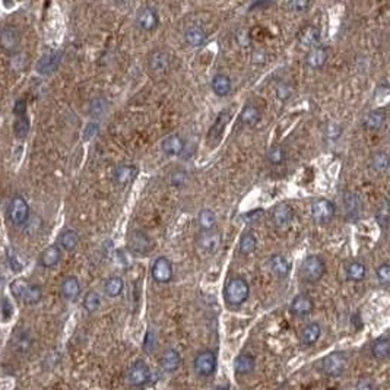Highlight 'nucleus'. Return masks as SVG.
Returning <instances> with one entry per match:
<instances>
[{"label":"nucleus","mask_w":390,"mask_h":390,"mask_svg":"<svg viewBox=\"0 0 390 390\" xmlns=\"http://www.w3.org/2000/svg\"><path fill=\"white\" fill-rule=\"evenodd\" d=\"M10 291L19 301L25 304H37L43 297V291L38 285L28 283L24 279H16L10 283Z\"/></svg>","instance_id":"1"},{"label":"nucleus","mask_w":390,"mask_h":390,"mask_svg":"<svg viewBox=\"0 0 390 390\" xmlns=\"http://www.w3.org/2000/svg\"><path fill=\"white\" fill-rule=\"evenodd\" d=\"M301 278L305 282L314 283L320 281L326 272V264L320 256H307L301 263Z\"/></svg>","instance_id":"2"},{"label":"nucleus","mask_w":390,"mask_h":390,"mask_svg":"<svg viewBox=\"0 0 390 390\" xmlns=\"http://www.w3.org/2000/svg\"><path fill=\"white\" fill-rule=\"evenodd\" d=\"M249 283L243 278H233L225 286V300L231 305H241L249 298Z\"/></svg>","instance_id":"3"},{"label":"nucleus","mask_w":390,"mask_h":390,"mask_svg":"<svg viewBox=\"0 0 390 390\" xmlns=\"http://www.w3.org/2000/svg\"><path fill=\"white\" fill-rule=\"evenodd\" d=\"M8 218L13 225L24 227L30 219V206L22 196H13L8 208Z\"/></svg>","instance_id":"4"},{"label":"nucleus","mask_w":390,"mask_h":390,"mask_svg":"<svg viewBox=\"0 0 390 390\" xmlns=\"http://www.w3.org/2000/svg\"><path fill=\"white\" fill-rule=\"evenodd\" d=\"M310 211H312L313 219L317 224H326L335 216L336 208L333 205V202L327 200V199H316L312 203Z\"/></svg>","instance_id":"5"},{"label":"nucleus","mask_w":390,"mask_h":390,"mask_svg":"<svg viewBox=\"0 0 390 390\" xmlns=\"http://www.w3.org/2000/svg\"><path fill=\"white\" fill-rule=\"evenodd\" d=\"M348 367V357L342 352H333L322 362V370L327 376H339Z\"/></svg>","instance_id":"6"},{"label":"nucleus","mask_w":390,"mask_h":390,"mask_svg":"<svg viewBox=\"0 0 390 390\" xmlns=\"http://www.w3.org/2000/svg\"><path fill=\"white\" fill-rule=\"evenodd\" d=\"M222 243V237L218 231H203L197 238V245L203 254H214L219 250Z\"/></svg>","instance_id":"7"},{"label":"nucleus","mask_w":390,"mask_h":390,"mask_svg":"<svg viewBox=\"0 0 390 390\" xmlns=\"http://www.w3.org/2000/svg\"><path fill=\"white\" fill-rule=\"evenodd\" d=\"M230 118H231V111H230V110H224V111L218 116V118L215 120L214 126L211 127V132H209V135H208V143H209V147L215 148L221 142V139L224 136L225 126L228 125Z\"/></svg>","instance_id":"8"},{"label":"nucleus","mask_w":390,"mask_h":390,"mask_svg":"<svg viewBox=\"0 0 390 390\" xmlns=\"http://www.w3.org/2000/svg\"><path fill=\"white\" fill-rule=\"evenodd\" d=\"M129 247L133 253L136 254H148L152 247H154V243L152 240L148 237V234H145L143 231H133L132 234L129 235Z\"/></svg>","instance_id":"9"},{"label":"nucleus","mask_w":390,"mask_h":390,"mask_svg":"<svg viewBox=\"0 0 390 390\" xmlns=\"http://www.w3.org/2000/svg\"><path fill=\"white\" fill-rule=\"evenodd\" d=\"M216 368V355L212 351H203L195 358V370L200 376H211Z\"/></svg>","instance_id":"10"},{"label":"nucleus","mask_w":390,"mask_h":390,"mask_svg":"<svg viewBox=\"0 0 390 390\" xmlns=\"http://www.w3.org/2000/svg\"><path fill=\"white\" fill-rule=\"evenodd\" d=\"M152 276H154V279H155L156 282H170L173 279V266H171V262L167 257H164V256L158 257L155 262H154V266H152Z\"/></svg>","instance_id":"11"},{"label":"nucleus","mask_w":390,"mask_h":390,"mask_svg":"<svg viewBox=\"0 0 390 390\" xmlns=\"http://www.w3.org/2000/svg\"><path fill=\"white\" fill-rule=\"evenodd\" d=\"M170 69V57L166 51L156 50L149 57V70L154 76H162Z\"/></svg>","instance_id":"12"},{"label":"nucleus","mask_w":390,"mask_h":390,"mask_svg":"<svg viewBox=\"0 0 390 390\" xmlns=\"http://www.w3.org/2000/svg\"><path fill=\"white\" fill-rule=\"evenodd\" d=\"M149 368H148V365L143 362V361H136L132 367H130V370H129V374H127V380L129 383L132 384V386H143V384H147L148 380H149Z\"/></svg>","instance_id":"13"},{"label":"nucleus","mask_w":390,"mask_h":390,"mask_svg":"<svg viewBox=\"0 0 390 390\" xmlns=\"http://www.w3.org/2000/svg\"><path fill=\"white\" fill-rule=\"evenodd\" d=\"M342 203H343V211H345V216L350 221H357L361 215V200L358 195L352 193V192H346L342 196Z\"/></svg>","instance_id":"14"},{"label":"nucleus","mask_w":390,"mask_h":390,"mask_svg":"<svg viewBox=\"0 0 390 390\" xmlns=\"http://www.w3.org/2000/svg\"><path fill=\"white\" fill-rule=\"evenodd\" d=\"M294 219V209L288 203H279L273 208L272 221L278 228H285Z\"/></svg>","instance_id":"15"},{"label":"nucleus","mask_w":390,"mask_h":390,"mask_svg":"<svg viewBox=\"0 0 390 390\" xmlns=\"http://www.w3.org/2000/svg\"><path fill=\"white\" fill-rule=\"evenodd\" d=\"M159 24V18L155 9L152 8H142L137 12V25L143 31H154Z\"/></svg>","instance_id":"16"},{"label":"nucleus","mask_w":390,"mask_h":390,"mask_svg":"<svg viewBox=\"0 0 390 390\" xmlns=\"http://www.w3.org/2000/svg\"><path fill=\"white\" fill-rule=\"evenodd\" d=\"M60 59H61V53L60 51H50L47 54H44L37 63V70L41 75H50L53 73L57 66L60 65Z\"/></svg>","instance_id":"17"},{"label":"nucleus","mask_w":390,"mask_h":390,"mask_svg":"<svg viewBox=\"0 0 390 390\" xmlns=\"http://www.w3.org/2000/svg\"><path fill=\"white\" fill-rule=\"evenodd\" d=\"M0 39H2V47L6 50V51H15V50L19 47L20 35L15 27H9V25L3 27Z\"/></svg>","instance_id":"18"},{"label":"nucleus","mask_w":390,"mask_h":390,"mask_svg":"<svg viewBox=\"0 0 390 390\" xmlns=\"http://www.w3.org/2000/svg\"><path fill=\"white\" fill-rule=\"evenodd\" d=\"M386 121V111L383 108H377V110H371L370 113L365 114V117L362 120V127L365 130H379Z\"/></svg>","instance_id":"19"},{"label":"nucleus","mask_w":390,"mask_h":390,"mask_svg":"<svg viewBox=\"0 0 390 390\" xmlns=\"http://www.w3.org/2000/svg\"><path fill=\"white\" fill-rule=\"evenodd\" d=\"M313 307H314V304H313L312 298L305 294H300L291 302V313L298 317H304L313 312Z\"/></svg>","instance_id":"20"},{"label":"nucleus","mask_w":390,"mask_h":390,"mask_svg":"<svg viewBox=\"0 0 390 390\" xmlns=\"http://www.w3.org/2000/svg\"><path fill=\"white\" fill-rule=\"evenodd\" d=\"M183 149H184V140L181 139L180 135H170L162 142V151L167 155H180L183 152Z\"/></svg>","instance_id":"21"},{"label":"nucleus","mask_w":390,"mask_h":390,"mask_svg":"<svg viewBox=\"0 0 390 390\" xmlns=\"http://www.w3.org/2000/svg\"><path fill=\"white\" fill-rule=\"evenodd\" d=\"M137 174V170L135 166H118L114 171V181L120 186H126L127 183H132Z\"/></svg>","instance_id":"22"},{"label":"nucleus","mask_w":390,"mask_h":390,"mask_svg":"<svg viewBox=\"0 0 390 390\" xmlns=\"http://www.w3.org/2000/svg\"><path fill=\"white\" fill-rule=\"evenodd\" d=\"M345 273H346V278L352 281V282H361L365 275H367V268L362 262H358V260H352L350 263L346 264L345 268Z\"/></svg>","instance_id":"23"},{"label":"nucleus","mask_w":390,"mask_h":390,"mask_svg":"<svg viewBox=\"0 0 390 390\" xmlns=\"http://www.w3.org/2000/svg\"><path fill=\"white\" fill-rule=\"evenodd\" d=\"M60 291H61V295H63L66 300H76L79 293H80L79 281L75 276H68V278L61 282Z\"/></svg>","instance_id":"24"},{"label":"nucleus","mask_w":390,"mask_h":390,"mask_svg":"<svg viewBox=\"0 0 390 390\" xmlns=\"http://www.w3.org/2000/svg\"><path fill=\"white\" fill-rule=\"evenodd\" d=\"M320 39V31L317 30L316 27H305L304 30L298 34V41L300 44L304 46V47H316L317 43Z\"/></svg>","instance_id":"25"},{"label":"nucleus","mask_w":390,"mask_h":390,"mask_svg":"<svg viewBox=\"0 0 390 390\" xmlns=\"http://www.w3.org/2000/svg\"><path fill=\"white\" fill-rule=\"evenodd\" d=\"M271 269L278 278H286L291 271V264L283 257L282 254H275L271 257Z\"/></svg>","instance_id":"26"},{"label":"nucleus","mask_w":390,"mask_h":390,"mask_svg":"<svg viewBox=\"0 0 390 390\" xmlns=\"http://www.w3.org/2000/svg\"><path fill=\"white\" fill-rule=\"evenodd\" d=\"M371 170L377 174H381V173H386L389 170L390 167V155L384 151H379L376 152L374 155L371 156Z\"/></svg>","instance_id":"27"},{"label":"nucleus","mask_w":390,"mask_h":390,"mask_svg":"<svg viewBox=\"0 0 390 390\" xmlns=\"http://www.w3.org/2000/svg\"><path fill=\"white\" fill-rule=\"evenodd\" d=\"M326 60H327V50L324 49V47H314L312 49V51L307 54V65L313 69H320L324 66V63H326Z\"/></svg>","instance_id":"28"},{"label":"nucleus","mask_w":390,"mask_h":390,"mask_svg":"<svg viewBox=\"0 0 390 390\" xmlns=\"http://www.w3.org/2000/svg\"><path fill=\"white\" fill-rule=\"evenodd\" d=\"M60 256H61V253H60L59 247L57 245H50L39 256V263L44 268H53L60 262Z\"/></svg>","instance_id":"29"},{"label":"nucleus","mask_w":390,"mask_h":390,"mask_svg":"<svg viewBox=\"0 0 390 390\" xmlns=\"http://www.w3.org/2000/svg\"><path fill=\"white\" fill-rule=\"evenodd\" d=\"M212 89L216 95L219 97H225L230 94L231 91V79L228 78L224 73H218L215 75L214 79H212Z\"/></svg>","instance_id":"30"},{"label":"nucleus","mask_w":390,"mask_h":390,"mask_svg":"<svg viewBox=\"0 0 390 390\" xmlns=\"http://www.w3.org/2000/svg\"><path fill=\"white\" fill-rule=\"evenodd\" d=\"M320 335H322V327H320V324H319V323H310V324H307L301 332L302 343H305V345H313V343H316V342L319 341Z\"/></svg>","instance_id":"31"},{"label":"nucleus","mask_w":390,"mask_h":390,"mask_svg":"<svg viewBox=\"0 0 390 390\" xmlns=\"http://www.w3.org/2000/svg\"><path fill=\"white\" fill-rule=\"evenodd\" d=\"M184 38L192 47H200L206 41V32L200 27H190L186 31Z\"/></svg>","instance_id":"32"},{"label":"nucleus","mask_w":390,"mask_h":390,"mask_svg":"<svg viewBox=\"0 0 390 390\" xmlns=\"http://www.w3.org/2000/svg\"><path fill=\"white\" fill-rule=\"evenodd\" d=\"M260 120V110L253 104H249L243 108L241 114H240V121L245 126H254L257 121Z\"/></svg>","instance_id":"33"},{"label":"nucleus","mask_w":390,"mask_h":390,"mask_svg":"<svg viewBox=\"0 0 390 390\" xmlns=\"http://www.w3.org/2000/svg\"><path fill=\"white\" fill-rule=\"evenodd\" d=\"M59 243L61 245V249H65L66 252H73L78 247L79 235L72 230H66L60 234Z\"/></svg>","instance_id":"34"},{"label":"nucleus","mask_w":390,"mask_h":390,"mask_svg":"<svg viewBox=\"0 0 390 390\" xmlns=\"http://www.w3.org/2000/svg\"><path fill=\"white\" fill-rule=\"evenodd\" d=\"M266 158L271 166H282L286 159V151L282 145H272L268 151Z\"/></svg>","instance_id":"35"},{"label":"nucleus","mask_w":390,"mask_h":390,"mask_svg":"<svg viewBox=\"0 0 390 390\" xmlns=\"http://www.w3.org/2000/svg\"><path fill=\"white\" fill-rule=\"evenodd\" d=\"M181 362V358H180V354L176 351V350H168L164 354L162 360H161V365L166 371H174L178 368Z\"/></svg>","instance_id":"36"},{"label":"nucleus","mask_w":390,"mask_h":390,"mask_svg":"<svg viewBox=\"0 0 390 390\" xmlns=\"http://www.w3.org/2000/svg\"><path fill=\"white\" fill-rule=\"evenodd\" d=\"M256 361L252 355H240L237 357V360L234 362L235 371L238 374H250L254 370Z\"/></svg>","instance_id":"37"},{"label":"nucleus","mask_w":390,"mask_h":390,"mask_svg":"<svg viewBox=\"0 0 390 390\" xmlns=\"http://www.w3.org/2000/svg\"><path fill=\"white\" fill-rule=\"evenodd\" d=\"M371 354L377 360L387 358L390 355V342L387 339H377L371 345Z\"/></svg>","instance_id":"38"},{"label":"nucleus","mask_w":390,"mask_h":390,"mask_svg":"<svg viewBox=\"0 0 390 390\" xmlns=\"http://www.w3.org/2000/svg\"><path fill=\"white\" fill-rule=\"evenodd\" d=\"M257 247V240L252 233H244L241 235V240H240V253L244 254V256H249L252 254L256 250Z\"/></svg>","instance_id":"39"},{"label":"nucleus","mask_w":390,"mask_h":390,"mask_svg":"<svg viewBox=\"0 0 390 390\" xmlns=\"http://www.w3.org/2000/svg\"><path fill=\"white\" fill-rule=\"evenodd\" d=\"M197 219H199V225H200V228L203 231H211V230H214V227L216 225V215L211 209L200 211Z\"/></svg>","instance_id":"40"},{"label":"nucleus","mask_w":390,"mask_h":390,"mask_svg":"<svg viewBox=\"0 0 390 390\" xmlns=\"http://www.w3.org/2000/svg\"><path fill=\"white\" fill-rule=\"evenodd\" d=\"M123 288H125V282H123V279L118 278V276H111L110 279H107L106 286H104L106 294H107L108 297H117V295L121 294Z\"/></svg>","instance_id":"41"},{"label":"nucleus","mask_w":390,"mask_h":390,"mask_svg":"<svg viewBox=\"0 0 390 390\" xmlns=\"http://www.w3.org/2000/svg\"><path fill=\"white\" fill-rule=\"evenodd\" d=\"M107 111V101L104 98H95L89 106V114L92 117H101Z\"/></svg>","instance_id":"42"},{"label":"nucleus","mask_w":390,"mask_h":390,"mask_svg":"<svg viewBox=\"0 0 390 390\" xmlns=\"http://www.w3.org/2000/svg\"><path fill=\"white\" fill-rule=\"evenodd\" d=\"M99 305H101V297L98 295L97 293H88L85 295V300H84V307H85V310L89 313H94L97 312L98 309H99Z\"/></svg>","instance_id":"43"},{"label":"nucleus","mask_w":390,"mask_h":390,"mask_svg":"<svg viewBox=\"0 0 390 390\" xmlns=\"http://www.w3.org/2000/svg\"><path fill=\"white\" fill-rule=\"evenodd\" d=\"M28 132H30V121H28V118L25 117V116L16 118V121H15V135L20 137V139H24V137H27Z\"/></svg>","instance_id":"44"},{"label":"nucleus","mask_w":390,"mask_h":390,"mask_svg":"<svg viewBox=\"0 0 390 390\" xmlns=\"http://www.w3.org/2000/svg\"><path fill=\"white\" fill-rule=\"evenodd\" d=\"M376 276L383 285H390V263H383L376 269Z\"/></svg>","instance_id":"45"},{"label":"nucleus","mask_w":390,"mask_h":390,"mask_svg":"<svg viewBox=\"0 0 390 390\" xmlns=\"http://www.w3.org/2000/svg\"><path fill=\"white\" fill-rule=\"evenodd\" d=\"M41 225H43L41 218L37 216V215H34V216H30V219L27 221V224L24 225V227H25V231H27L28 234L34 235L38 233L39 228H41Z\"/></svg>","instance_id":"46"},{"label":"nucleus","mask_w":390,"mask_h":390,"mask_svg":"<svg viewBox=\"0 0 390 390\" xmlns=\"http://www.w3.org/2000/svg\"><path fill=\"white\" fill-rule=\"evenodd\" d=\"M187 181V173L183 170H177L171 174V186L174 187H183Z\"/></svg>","instance_id":"47"},{"label":"nucleus","mask_w":390,"mask_h":390,"mask_svg":"<svg viewBox=\"0 0 390 390\" xmlns=\"http://www.w3.org/2000/svg\"><path fill=\"white\" fill-rule=\"evenodd\" d=\"M291 94H293V89L291 87L288 85V84H279L278 87H276V95L279 99H288V98L291 97Z\"/></svg>","instance_id":"48"},{"label":"nucleus","mask_w":390,"mask_h":390,"mask_svg":"<svg viewBox=\"0 0 390 390\" xmlns=\"http://www.w3.org/2000/svg\"><path fill=\"white\" fill-rule=\"evenodd\" d=\"M342 135V127L339 125H336V123H331V125H327L326 126V136L329 137V139H338V137Z\"/></svg>","instance_id":"49"},{"label":"nucleus","mask_w":390,"mask_h":390,"mask_svg":"<svg viewBox=\"0 0 390 390\" xmlns=\"http://www.w3.org/2000/svg\"><path fill=\"white\" fill-rule=\"evenodd\" d=\"M12 314H13V307H12L9 300L5 297L3 301H2V316H3V322H8L10 317H12Z\"/></svg>","instance_id":"50"},{"label":"nucleus","mask_w":390,"mask_h":390,"mask_svg":"<svg viewBox=\"0 0 390 390\" xmlns=\"http://www.w3.org/2000/svg\"><path fill=\"white\" fill-rule=\"evenodd\" d=\"M98 129H99L98 123H89V125H87L85 130H84V139L85 140H91L98 133Z\"/></svg>","instance_id":"51"},{"label":"nucleus","mask_w":390,"mask_h":390,"mask_svg":"<svg viewBox=\"0 0 390 390\" xmlns=\"http://www.w3.org/2000/svg\"><path fill=\"white\" fill-rule=\"evenodd\" d=\"M290 8L294 12H305V10L310 8V3L309 2H302V0H297V2H291L290 3Z\"/></svg>","instance_id":"52"},{"label":"nucleus","mask_w":390,"mask_h":390,"mask_svg":"<svg viewBox=\"0 0 390 390\" xmlns=\"http://www.w3.org/2000/svg\"><path fill=\"white\" fill-rule=\"evenodd\" d=\"M8 262H9V266L12 268V271H15V272H19L20 269H22V263L18 260V257L15 254H8Z\"/></svg>","instance_id":"53"},{"label":"nucleus","mask_w":390,"mask_h":390,"mask_svg":"<svg viewBox=\"0 0 390 390\" xmlns=\"http://www.w3.org/2000/svg\"><path fill=\"white\" fill-rule=\"evenodd\" d=\"M376 389V384L371 379H362V380L357 384V389L355 390H374Z\"/></svg>","instance_id":"54"},{"label":"nucleus","mask_w":390,"mask_h":390,"mask_svg":"<svg viewBox=\"0 0 390 390\" xmlns=\"http://www.w3.org/2000/svg\"><path fill=\"white\" fill-rule=\"evenodd\" d=\"M143 348L147 352L154 351V333L152 332H148L147 338H145V343H143Z\"/></svg>","instance_id":"55"},{"label":"nucleus","mask_w":390,"mask_h":390,"mask_svg":"<svg viewBox=\"0 0 390 390\" xmlns=\"http://www.w3.org/2000/svg\"><path fill=\"white\" fill-rule=\"evenodd\" d=\"M25 101L24 99H19V101H16V104H15V108H13V113L18 116V117H22V116H25Z\"/></svg>","instance_id":"56"},{"label":"nucleus","mask_w":390,"mask_h":390,"mask_svg":"<svg viewBox=\"0 0 390 390\" xmlns=\"http://www.w3.org/2000/svg\"><path fill=\"white\" fill-rule=\"evenodd\" d=\"M262 215H263V209H254V211H252L250 214L244 215V218H252L253 221H256V219H259Z\"/></svg>","instance_id":"57"},{"label":"nucleus","mask_w":390,"mask_h":390,"mask_svg":"<svg viewBox=\"0 0 390 390\" xmlns=\"http://www.w3.org/2000/svg\"><path fill=\"white\" fill-rule=\"evenodd\" d=\"M389 202H390V196H389Z\"/></svg>","instance_id":"58"}]
</instances>
